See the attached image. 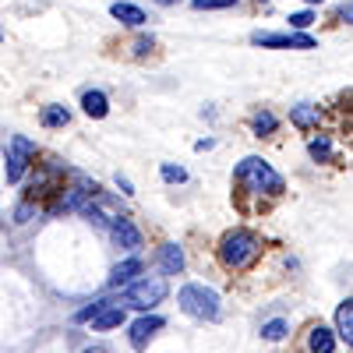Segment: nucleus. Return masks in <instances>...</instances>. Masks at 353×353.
<instances>
[{
    "label": "nucleus",
    "mask_w": 353,
    "mask_h": 353,
    "mask_svg": "<svg viewBox=\"0 0 353 353\" xmlns=\"http://www.w3.org/2000/svg\"><path fill=\"white\" fill-rule=\"evenodd\" d=\"M32 159H36V145L28 141V138H21V134H14V138H11V149H8V166H4L8 184H18Z\"/></svg>",
    "instance_id": "5"
},
{
    "label": "nucleus",
    "mask_w": 353,
    "mask_h": 353,
    "mask_svg": "<svg viewBox=\"0 0 353 353\" xmlns=\"http://www.w3.org/2000/svg\"><path fill=\"white\" fill-rule=\"evenodd\" d=\"M307 152H311L314 163H329V159H332V141H329L325 134H318V138L307 141Z\"/></svg>",
    "instance_id": "18"
},
{
    "label": "nucleus",
    "mask_w": 353,
    "mask_h": 353,
    "mask_svg": "<svg viewBox=\"0 0 353 353\" xmlns=\"http://www.w3.org/2000/svg\"><path fill=\"white\" fill-rule=\"evenodd\" d=\"M307 4H321V0H307Z\"/></svg>",
    "instance_id": "30"
},
{
    "label": "nucleus",
    "mask_w": 353,
    "mask_h": 353,
    "mask_svg": "<svg viewBox=\"0 0 353 353\" xmlns=\"http://www.w3.org/2000/svg\"><path fill=\"white\" fill-rule=\"evenodd\" d=\"M0 39H4V32H0Z\"/></svg>",
    "instance_id": "31"
},
{
    "label": "nucleus",
    "mask_w": 353,
    "mask_h": 353,
    "mask_svg": "<svg viewBox=\"0 0 353 353\" xmlns=\"http://www.w3.org/2000/svg\"><path fill=\"white\" fill-rule=\"evenodd\" d=\"M163 181H170V184H181V181H188V173L181 170V166H163Z\"/></svg>",
    "instance_id": "23"
},
{
    "label": "nucleus",
    "mask_w": 353,
    "mask_h": 353,
    "mask_svg": "<svg viewBox=\"0 0 353 353\" xmlns=\"http://www.w3.org/2000/svg\"><path fill=\"white\" fill-rule=\"evenodd\" d=\"M163 297H166V279H141L131 283V290L124 293V304L138 311H152L156 304H163Z\"/></svg>",
    "instance_id": "4"
},
{
    "label": "nucleus",
    "mask_w": 353,
    "mask_h": 353,
    "mask_svg": "<svg viewBox=\"0 0 353 353\" xmlns=\"http://www.w3.org/2000/svg\"><path fill=\"white\" fill-rule=\"evenodd\" d=\"M194 11H223V8H233L237 0H191Z\"/></svg>",
    "instance_id": "21"
},
{
    "label": "nucleus",
    "mask_w": 353,
    "mask_h": 353,
    "mask_svg": "<svg viewBox=\"0 0 353 353\" xmlns=\"http://www.w3.org/2000/svg\"><path fill=\"white\" fill-rule=\"evenodd\" d=\"M233 181L251 194H283V176L258 156H248L237 170H233Z\"/></svg>",
    "instance_id": "2"
},
{
    "label": "nucleus",
    "mask_w": 353,
    "mask_h": 353,
    "mask_svg": "<svg viewBox=\"0 0 353 353\" xmlns=\"http://www.w3.org/2000/svg\"><path fill=\"white\" fill-rule=\"evenodd\" d=\"M261 4H265V0H261Z\"/></svg>",
    "instance_id": "32"
},
{
    "label": "nucleus",
    "mask_w": 353,
    "mask_h": 353,
    "mask_svg": "<svg viewBox=\"0 0 353 353\" xmlns=\"http://www.w3.org/2000/svg\"><path fill=\"white\" fill-rule=\"evenodd\" d=\"M332 350H336V336H332V329H325V325H311V329H307L301 353H332Z\"/></svg>",
    "instance_id": "9"
},
{
    "label": "nucleus",
    "mask_w": 353,
    "mask_h": 353,
    "mask_svg": "<svg viewBox=\"0 0 353 353\" xmlns=\"http://www.w3.org/2000/svg\"><path fill=\"white\" fill-rule=\"evenodd\" d=\"M261 254V241L254 237L251 230H230L226 237L219 241V261L226 265L230 272H244L258 261Z\"/></svg>",
    "instance_id": "1"
},
{
    "label": "nucleus",
    "mask_w": 353,
    "mask_h": 353,
    "mask_svg": "<svg viewBox=\"0 0 353 353\" xmlns=\"http://www.w3.org/2000/svg\"><path fill=\"white\" fill-rule=\"evenodd\" d=\"M110 14H113L117 21H124V25H131V28L145 25V11H141V8H134V4H128V0H117V4L110 8Z\"/></svg>",
    "instance_id": "12"
},
{
    "label": "nucleus",
    "mask_w": 353,
    "mask_h": 353,
    "mask_svg": "<svg viewBox=\"0 0 353 353\" xmlns=\"http://www.w3.org/2000/svg\"><path fill=\"white\" fill-rule=\"evenodd\" d=\"M159 265H163L166 276L184 272V251H181V244H163L159 248Z\"/></svg>",
    "instance_id": "10"
},
{
    "label": "nucleus",
    "mask_w": 353,
    "mask_h": 353,
    "mask_svg": "<svg viewBox=\"0 0 353 353\" xmlns=\"http://www.w3.org/2000/svg\"><path fill=\"white\" fill-rule=\"evenodd\" d=\"M336 21H346V25H353V4H343V8L336 11Z\"/></svg>",
    "instance_id": "25"
},
{
    "label": "nucleus",
    "mask_w": 353,
    "mask_h": 353,
    "mask_svg": "<svg viewBox=\"0 0 353 353\" xmlns=\"http://www.w3.org/2000/svg\"><path fill=\"white\" fill-rule=\"evenodd\" d=\"M110 233H113V244L124 248V251H138L141 248V230L131 223V216H117L110 223Z\"/></svg>",
    "instance_id": "7"
},
{
    "label": "nucleus",
    "mask_w": 353,
    "mask_h": 353,
    "mask_svg": "<svg viewBox=\"0 0 353 353\" xmlns=\"http://www.w3.org/2000/svg\"><path fill=\"white\" fill-rule=\"evenodd\" d=\"M276 128H279V121H276L269 110H258V113L251 117V131H254V134H272Z\"/></svg>",
    "instance_id": "19"
},
{
    "label": "nucleus",
    "mask_w": 353,
    "mask_h": 353,
    "mask_svg": "<svg viewBox=\"0 0 353 353\" xmlns=\"http://www.w3.org/2000/svg\"><path fill=\"white\" fill-rule=\"evenodd\" d=\"M103 307H106V301H92L88 307H81V311L74 314V321H92V318H96V314H99Z\"/></svg>",
    "instance_id": "22"
},
{
    "label": "nucleus",
    "mask_w": 353,
    "mask_h": 353,
    "mask_svg": "<svg viewBox=\"0 0 353 353\" xmlns=\"http://www.w3.org/2000/svg\"><path fill=\"white\" fill-rule=\"evenodd\" d=\"M117 325H124V307H121V304H113V307L106 304V307L92 318V329H96V332H103V329H117Z\"/></svg>",
    "instance_id": "14"
},
{
    "label": "nucleus",
    "mask_w": 353,
    "mask_h": 353,
    "mask_svg": "<svg viewBox=\"0 0 353 353\" xmlns=\"http://www.w3.org/2000/svg\"><path fill=\"white\" fill-rule=\"evenodd\" d=\"M286 21H290V28H307V25L314 21V14H311V11H297V14H290Z\"/></svg>",
    "instance_id": "24"
},
{
    "label": "nucleus",
    "mask_w": 353,
    "mask_h": 353,
    "mask_svg": "<svg viewBox=\"0 0 353 353\" xmlns=\"http://www.w3.org/2000/svg\"><path fill=\"white\" fill-rule=\"evenodd\" d=\"M290 121L293 124H297V128H318V121H321V113H318V106H297V110H293L290 113Z\"/></svg>",
    "instance_id": "16"
},
{
    "label": "nucleus",
    "mask_w": 353,
    "mask_h": 353,
    "mask_svg": "<svg viewBox=\"0 0 353 353\" xmlns=\"http://www.w3.org/2000/svg\"><path fill=\"white\" fill-rule=\"evenodd\" d=\"M163 325H166V321H163L159 314H141L134 325H131V346H134V350H145V346H149V339H152Z\"/></svg>",
    "instance_id": "8"
},
{
    "label": "nucleus",
    "mask_w": 353,
    "mask_h": 353,
    "mask_svg": "<svg viewBox=\"0 0 353 353\" xmlns=\"http://www.w3.org/2000/svg\"><path fill=\"white\" fill-rule=\"evenodd\" d=\"M85 353H106V350H103V346H96V350H85Z\"/></svg>",
    "instance_id": "29"
},
{
    "label": "nucleus",
    "mask_w": 353,
    "mask_h": 353,
    "mask_svg": "<svg viewBox=\"0 0 353 353\" xmlns=\"http://www.w3.org/2000/svg\"><path fill=\"white\" fill-rule=\"evenodd\" d=\"M117 188H121L124 194H134V188H131V181H128V176H121V173H117Z\"/></svg>",
    "instance_id": "26"
},
{
    "label": "nucleus",
    "mask_w": 353,
    "mask_h": 353,
    "mask_svg": "<svg viewBox=\"0 0 353 353\" xmlns=\"http://www.w3.org/2000/svg\"><path fill=\"white\" fill-rule=\"evenodd\" d=\"M156 4H163V8H173V4H176V0H156Z\"/></svg>",
    "instance_id": "28"
},
{
    "label": "nucleus",
    "mask_w": 353,
    "mask_h": 353,
    "mask_svg": "<svg viewBox=\"0 0 353 353\" xmlns=\"http://www.w3.org/2000/svg\"><path fill=\"white\" fill-rule=\"evenodd\" d=\"M81 110L88 117H106L110 113V99L99 92V88H88V92H81Z\"/></svg>",
    "instance_id": "13"
},
{
    "label": "nucleus",
    "mask_w": 353,
    "mask_h": 353,
    "mask_svg": "<svg viewBox=\"0 0 353 353\" xmlns=\"http://www.w3.org/2000/svg\"><path fill=\"white\" fill-rule=\"evenodd\" d=\"M141 269H145L141 258H124V261L110 272V286H124V283H131L134 276H141Z\"/></svg>",
    "instance_id": "11"
},
{
    "label": "nucleus",
    "mask_w": 353,
    "mask_h": 353,
    "mask_svg": "<svg viewBox=\"0 0 353 353\" xmlns=\"http://www.w3.org/2000/svg\"><path fill=\"white\" fill-rule=\"evenodd\" d=\"M176 304H181L191 318H198V321H212V318H219V293L209 290V286H201V283H188V286H181V293H176Z\"/></svg>",
    "instance_id": "3"
},
{
    "label": "nucleus",
    "mask_w": 353,
    "mask_h": 353,
    "mask_svg": "<svg viewBox=\"0 0 353 353\" xmlns=\"http://www.w3.org/2000/svg\"><path fill=\"white\" fill-rule=\"evenodd\" d=\"M336 329H339V336L353 346V301H343V304H339V311H336Z\"/></svg>",
    "instance_id": "15"
},
{
    "label": "nucleus",
    "mask_w": 353,
    "mask_h": 353,
    "mask_svg": "<svg viewBox=\"0 0 353 353\" xmlns=\"http://www.w3.org/2000/svg\"><path fill=\"white\" fill-rule=\"evenodd\" d=\"M286 332H290V321H286V318H272V321H265V325H261V336L272 339V343L283 339Z\"/></svg>",
    "instance_id": "20"
},
{
    "label": "nucleus",
    "mask_w": 353,
    "mask_h": 353,
    "mask_svg": "<svg viewBox=\"0 0 353 353\" xmlns=\"http://www.w3.org/2000/svg\"><path fill=\"white\" fill-rule=\"evenodd\" d=\"M254 46H272V50H314V36L307 32H254Z\"/></svg>",
    "instance_id": "6"
},
{
    "label": "nucleus",
    "mask_w": 353,
    "mask_h": 353,
    "mask_svg": "<svg viewBox=\"0 0 353 353\" xmlns=\"http://www.w3.org/2000/svg\"><path fill=\"white\" fill-rule=\"evenodd\" d=\"M14 216H18V223H25V219H28V216H32V205H21V209H18V212H14Z\"/></svg>",
    "instance_id": "27"
},
{
    "label": "nucleus",
    "mask_w": 353,
    "mask_h": 353,
    "mask_svg": "<svg viewBox=\"0 0 353 353\" xmlns=\"http://www.w3.org/2000/svg\"><path fill=\"white\" fill-rule=\"evenodd\" d=\"M39 121H43V128H64V124L71 121V113H68L64 106H43Z\"/></svg>",
    "instance_id": "17"
}]
</instances>
